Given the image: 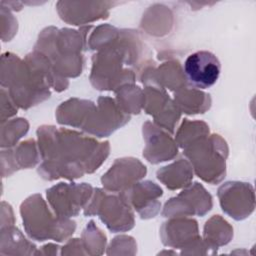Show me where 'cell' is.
Listing matches in <instances>:
<instances>
[{"instance_id": "44dd1931", "label": "cell", "mask_w": 256, "mask_h": 256, "mask_svg": "<svg viewBox=\"0 0 256 256\" xmlns=\"http://www.w3.org/2000/svg\"><path fill=\"white\" fill-rule=\"evenodd\" d=\"M156 176L168 189L177 190L185 188L191 184L193 179V168L189 161L179 159L158 169Z\"/></svg>"}, {"instance_id": "6da1fadb", "label": "cell", "mask_w": 256, "mask_h": 256, "mask_svg": "<svg viewBox=\"0 0 256 256\" xmlns=\"http://www.w3.org/2000/svg\"><path fill=\"white\" fill-rule=\"evenodd\" d=\"M42 163L39 175L45 180H74L96 171L109 155L108 141L98 142L74 130L42 125L37 130Z\"/></svg>"}, {"instance_id": "f1b7e54d", "label": "cell", "mask_w": 256, "mask_h": 256, "mask_svg": "<svg viewBox=\"0 0 256 256\" xmlns=\"http://www.w3.org/2000/svg\"><path fill=\"white\" fill-rule=\"evenodd\" d=\"M120 34V30L109 24L97 26L86 38L85 47L89 50L100 51L112 44Z\"/></svg>"}, {"instance_id": "d6986e66", "label": "cell", "mask_w": 256, "mask_h": 256, "mask_svg": "<svg viewBox=\"0 0 256 256\" xmlns=\"http://www.w3.org/2000/svg\"><path fill=\"white\" fill-rule=\"evenodd\" d=\"M40 152L33 139L21 142L14 149L1 152L2 176L6 177L19 169L34 167L40 160Z\"/></svg>"}, {"instance_id": "ac0fdd59", "label": "cell", "mask_w": 256, "mask_h": 256, "mask_svg": "<svg viewBox=\"0 0 256 256\" xmlns=\"http://www.w3.org/2000/svg\"><path fill=\"white\" fill-rule=\"evenodd\" d=\"M160 237L165 246L183 249L201 236L199 235L196 220L186 217H174L162 224Z\"/></svg>"}, {"instance_id": "ffe728a7", "label": "cell", "mask_w": 256, "mask_h": 256, "mask_svg": "<svg viewBox=\"0 0 256 256\" xmlns=\"http://www.w3.org/2000/svg\"><path fill=\"white\" fill-rule=\"evenodd\" d=\"M95 108L96 105L90 100L70 98L58 106L55 116L61 125L82 129Z\"/></svg>"}, {"instance_id": "8fae6325", "label": "cell", "mask_w": 256, "mask_h": 256, "mask_svg": "<svg viewBox=\"0 0 256 256\" xmlns=\"http://www.w3.org/2000/svg\"><path fill=\"white\" fill-rule=\"evenodd\" d=\"M129 120L130 115L122 111L116 100L101 96L98 98L96 108L82 130L93 136L107 137L128 123Z\"/></svg>"}, {"instance_id": "484cf974", "label": "cell", "mask_w": 256, "mask_h": 256, "mask_svg": "<svg viewBox=\"0 0 256 256\" xmlns=\"http://www.w3.org/2000/svg\"><path fill=\"white\" fill-rule=\"evenodd\" d=\"M116 102L126 114H139L143 107V90L133 83L124 84L115 91Z\"/></svg>"}, {"instance_id": "4fadbf2b", "label": "cell", "mask_w": 256, "mask_h": 256, "mask_svg": "<svg viewBox=\"0 0 256 256\" xmlns=\"http://www.w3.org/2000/svg\"><path fill=\"white\" fill-rule=\"evenodd\" d=\"M119 194L142 219L153 218L160 211L161 203L158 199L163 195V190L152 181H138Z\"/></svg>"}, {"instance_id": "e0dca14e", "label": "cell", "mask_w": 256, "mask_h": 256, "mask_svg": "<svg viewBox=\"0 0 256 256\" xmlns=\"http://www.w3.org/2000/svg\"><path fill=\"white\" fill-rule=\"evenodd\" d=\"M140 79L145 86H156L174 92L187 86L183 68L177 60H168L158 67L146 66L141 72Z\"/></svg>"}, {"instance_id": "5b68a950", "label": "cell", "mask_w": 256, "mask_h": 256, "mask_svg": "<svg viewBox=\"0 0 256 256\" xmlns=\"http://www.w3.org/2000/svg\"><path fill=\"white\" fill-rule=\"evenodd\" d=\"M20 214L27 235L36 241L55 240L62 242L76 229L75 221L52 213L40 194L28 197L20 206Z\"/></svg>"}, {"instance_id": "4dcf8cb0", "label": "cell", "mask_w": 256, "mask_h": 256, "mask_svg": "<svg viewBox=\"0 0 256 256\" xmlns=\"http://www.w3.org/2000/svg\"><path fill=\"white\" fill-rule=\"evenodd\" d=\"M82 244L87 255H101L106 246L105 234L91 220L82 232Z\"/></svg>"}, {"instance_id": "7a4b0ae2", "label": "cell", "mask_w": 256, "mask_h": 256, "mask_svg": "<svg viewBox=\"0 0 256 256\" xmlns=\"http://www.w3.org/2000/svg\"><path fill=\"white\" fill-rule=\"evenodd\" d=\"M142 45L133 30H120L119 37L92 57L90 82L95 89L113 90L124 84L134 83L136 75L125 66L135 65Z\"/></svg>"}, {"instance_id": "3957f363", "label": "cell", "mask_w": 256, "mask_h": 256, "mask_svg": "<svg viewBox=\"0 0 256 256\" xmlns=\"http://www.w3.org/2000/svg\"><path fill=\"white\" fill-rule=\"evenodd\" d=\"M91 28L85 26L74 30L46 27L40 32L34 50L44 54L60 76L66 79L77 77L82 73L84 60L81 52Z\"/></svg>"}, {"instance_id": "5bb4252c", "label": "cell", "mask_w": 256, "mask_h": 256, "mask_svg": "<svg viewBox=\"0 0 256 256\" xmlns=\"http://www.w3.org/2000/svg\"><path fill=\"white\" fill-rule=\"evenodd\" d=\"M147 173L146 166L133 157L118 158L102 176L101 183L105 190L122 192L141 180Z\"/></svg>"}, {"instance_id": "8992f818", "label": "cell", "mask_w": 256, "mask_h": 256, "mask_svg": "<svg viewBox=\"0 0 256 256\" xmlns=\"http://www.w3.org/2000/svg\"><path fill=\"white\" fill-rule=\"evenodd\" d=\"M195 174L203 181L215 185L226 175L228 146L218 134L204 136L183 149Z\"/></svg>"}, {"instance_id": "9a60e30c", "label": "cell", "mask_w": 256, "mask_h": 256, "mask_svg": "<svg viewBox=\"0 0 256 256\" xmlns=\"http://www.w3.org/2000/svg\"><path fill=\"white\" fill-rule=\"evenodd\" d=\"M142 132L145 140L143 156L148 162L158 164L171 160L177 155L178 146L175 140L155 123L150 121L145 122Z\"/></svg>"}, {"instance_id": "ba28073f", "label": "cell", "mask_w": 256, "mask_h": 256, "mask_svg": "<svg viewBox=\"0 0 256 256\" xmlns=\"http://www.w3.org/2000/svg\"><path fill=\"white\" fill-rule=\"evenodd\" d=\"M92 194L93 188L88 183L60 182L46 191L53 212L63 218L77 216L87 205Z\"/></svg>"}, {"instance_id": "e575fe53", "label": "cell", "mask_w": 256, "mask_h": 256, "mask_svg": "<svg viewBox=\"0 0 256 256\" xmlns=\"http://www.w3.org/2000/svg\"><path fill=\"white\" fill-rule=\"evenodd\" d=\"M75 254H80V255H87L83 244L82 240L75 238V239H70L65 246L62 247L61 255H75Z\"/></svg>"}, {"instance_id": "30bf717a", "label": "cell", "mask_w": 256, "mask_h": 256, "mask_svg": "<svg viewBox=\"0 0 256 256\" xmlns=\"http://www.w3.org/2000/svg\"><path fill=\"white\" fill-rule=\"evenodd\" d=\"M221 209L234 220L249 217L255 209L254 187L247 182L228 181L217 191Z\"/></svg>"}, {"instance_id": "9c48e42d", "label": "cell", "mask_w": 256, "mask_h": 256, "mask_svg": "<svg viewBox=\"0 0 256 256\" xmlns=\"http://www.w3.org/2000/svg\"><path fill=\"white\" fill-rule=\"evenodd\" d=\"M212 196L199 183L185 187L177 196L170 198L163 207L162 216L167 218L204 216L212 208Z\"/></svg>"}, {"instance_id": "cb8c5ba5", "label": "cell", "mask_w": 256, "mask_h": 256, "mask_svg": "<svg viewBox=\"0 0 256 256\" xmlns=\"http://www.w3.org/2000/svg\"><path fill=\"white\" fill-rule=\"evenodd\" d=\"M233 237L232 226L220 215H213L209 218L203 229V240L213 250L224 246L230 242Z\"/></svg>"}, {"instance_id": "52a82bcc", "label": "cell", "mask_w": 256, "mask_h": 256, "mask_svg": "<svg viewBox=\"0 0 256 256\" xmlns=\"http://www.w3.org/2000/svg\"><path fill=\"white\" fill-rule=\"evenodd\" d=\"M85 216L97 215L113 233L126 232L134 227V213L120 194H110L96 188L84 207Z\"/></svg>"}, {"instance_id": "d6a6232c", "label": "cell", "mask_w": 256, "mask_h": 256, "mask_svg": "<svg viewBox=\"0 0 256 256\" xmlns=\"http://www.w3.org/2000/svg\"><path fill=\"white\" fill-rule=\"evenodd\" d=\"M5 26L8 27V30L2 39L3 41H9L17 31V20L10 13L9 8L6 9V7L1 4V29L5 28Z\"/></svg>"}, {"instance_id": "d590c367", "label": "cell", "mask_w": 256, "mask_h": 256, "mask_svg": "<svg viewBox=\"0 0 256 256\" xmlns=\"http://www.w3.org/2000/svg\"><path fill=\"white\" fill-rule=\"evenodd\" d=\"M60 249V247L58 245H55V244H47L45 246H43L41 248V251H36L35 254H44V255H57V254H60L58 252V250Z\"/></svg>"}, {"instance_id": "83f0119b", "label": "cell", "mask_w": 256, "mask_h": 256, "mask_svg": "<svg viewBox=\"0 0 256 256\" xmlns=\"http://www.w3.org/2000/svg\"><path fill=\"white\" fill-rule=\"evenodd\" d=\"M209 134V126L205 122L184 119L176 132L175 142L177 146L184 149L194 141Z\"/></svg>"}, {"instance_id": "277c9868", "label": "cell", "mask_w": 256, "mask_h": 256, "mask_svg": "<svg viewBox=\"0 0 256 256\" xmlns=\"http://www.w3.org/2000/svg\"><path fill=\"white\" fill-rule=\"evenodd\" d=\"M1 86L8 88V94L21 109L37 105L51 95L49 85L37 77L24 60L12 53L1 57Z\"/></svg>"}, {"instance_id": "2e32d148", "label": "cell", "mask_w": 256, "mask_h": 256, "mask_svg": "<svg viewBox=\"0 0 256 256\" xmlns=\"http://www.w3.org/2000/svg\"><path fill=\"white\" fill-rule=\"evenodd\" d=\"M114 4L113 2L58 1L56 9L60 18L66 23L81 25L107 18L109 9Z\"/></svg>"}, {"instance_id": "603a6c76", "label": "cell", "mask_w": 256, "mask_h": 256, "mask_svg": "<svg viewBox=\"0 0 256 256\" xmlns=\"http://www.w3.org/2000/svg\"><path fill=\"white\" fill-rule=\"evenodd\" d=\"M35 252L36 246L19 229L13 225L1 227V255H31Z\"/></svg>"}, {"instance_id": "7c38bea8", "label": "cell", "mask_w": 256, "mask_h": 256, "mask_svg": "<svg viewBox=\"0 0 256 256\" xmlns=\"http://www.w3.org/2000/svg\"><path fill=\"white\" fill-rule=\"evenodd\" d=\"M220 70L218 58L208 51H198L189 55L183 66L187 84L196 89H206L214 85L219 78Z\"/></svg>"}, {"instance_id": "f546056e", "label": "cell", "mask_w": 256, "mask_h": 256, "mask_svg": "<svg viewBox=\"0 0 256 256\" xmlns=\"http://www.w3.org/2000/svg\"><path fill=\"white\" fill-rule=\"evenodd\" d=\"M29 129V124L26 119L16 118L7 120L1 125V147H13L18 140L23 137Z\"/></svg>"}, {"instance_id": "1f68e13d", "label": "cell", "mask_w": 256, "mask_h": 256, "mask_svg": "<svg viewBox=\"0 0 256 256\" xmlns=\"http://www.w3.org/2000/svg\"><path fill=\"white\" fill-rule=\"evenodd\" d=\"M137 251V245L135 240L131 236L121 235L115 237L107 250L108 255H121V254H130L134 255Z\"/></svg>"}, {"instance_id": "836d02e7", "label": "cell", "mask_w": 256, "mask_h": 256, "mask_svg": "<svg viewBox=\"0 0 256 256\" xmlns=\"http://www.w3.org/2000/svg\"><path fill=\"white\" fill-rule=\"evenodd\" d=\"M17 113V106L4 88L1 89V123Z\"/></svg>"}, {"instance_id": "d4e9b609", "label": "cell", "mask_w": 256, "mask_h": 256, "mask_svg": "<svg viewBox=\"0 0 256 256\" xmlns=\"http://www.w3.org/2000/svg\"><path fill=\"white\" fill-rule=\"evenodd\" d=\"M172 13L164 5L155 4L143 14L141 27L153 35H164L172 26Z\"/></svg>"}, {"instance_id": "7402d4cb", "label": "cell", "mask_w": 256, "mask_h": 256, "mask_svg": "<svg viewBox=\"0 0 256 256\" xmlns=\"http://www.w3.org/2000/svg\"><path fill=\"white\" fill-rule=\"evenodd\" d=\"M173 101L180 112L188 115L205 113L210 109L212 102L209 94L187 86L174 92Z\"/></svg>"}, {"instance_id": "4316f807", "label": "cell", "mask_w": 256, "mask_h": 256, "mask_svg": "<svg viewBox=\"0 0 256 256\" xmlns=\"http://www.w3.org/2000/svg\"><path fill=\"white\" fill-rule=\"evenodd\" d=\"M165 89L156 86H145L143 90V109L153 119L158 117L172 103Z\"/></svg>"}]
</instances>
